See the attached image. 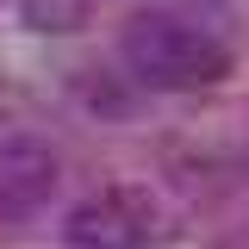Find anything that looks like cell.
<instances>
[{
	"label": "cell",
	"mask_w": 249,
	"mask_h": 249,
	"mask_svg": "<svg viewBox=\"0 0 249 249\" xmlns=\"http://www.w3.org/2000/svg\"><path fill=\"white\" fill-rule=\"evenodd\" d=\"M119 56L143 88H162V93L212 88L218 75L231 69V56H224V44L212 31L187 25L175 13H137L124 25V37H119Z\"/></svg>",
	"instance_id": "1"
},
{
	"label": "cell",
	"mask_w": 249,
	"mask_h": 249,
	"mask_svg": "<svg viewBox=\"0 0 249 249\" xmlns=\"http://www.w3.org/2000/svg\"><path fill=\"white\" fill-rule=\"evenodd\" d=\"M62 181V162L44 137H0V224H19V218H37L50 206V193Z\"/></svg>",
	"instance_id": "2"
},
{
	"label": "cell",
	"mask_w": 249,
	"mask_h": 249,
	"mask_svg": "<svg viewBox=\"0 0 249 249\" xmlns=\"http://www.w3.org/2000/svg\"><path fill=\"white\" fill-rule=\"evenodd\" d=\"M62 237H69V249H137L143 243V218L119 193H100V199H81L69 212Z\"/></svg>",
	"instance_id": "3"
},
{
	"label": "cell",
	"mask_w": 249,
	"mask_h": 249,
	"mask_svg": "<svg viewBox=\"0 0 249 249\" xmlns=\"http://www.w3.org/2000/svg\"><path fill=\"white\" fill-rule=\"evenodd\" d=\"M93 0H19V19L31 31H81Z\"/></svg>",
	"instance_id": "4"
}]
</instances>
